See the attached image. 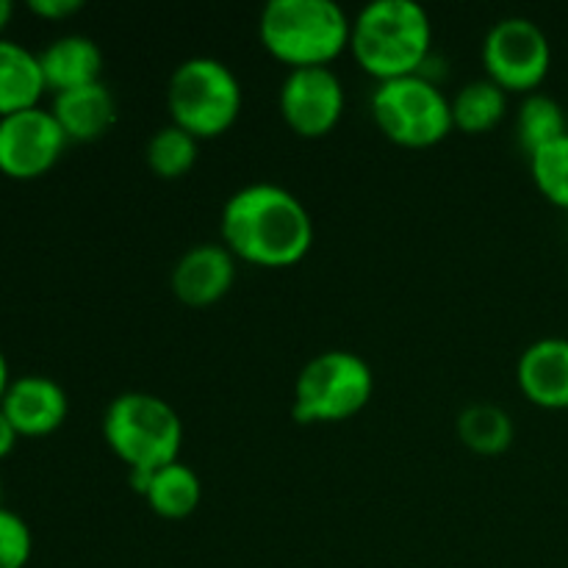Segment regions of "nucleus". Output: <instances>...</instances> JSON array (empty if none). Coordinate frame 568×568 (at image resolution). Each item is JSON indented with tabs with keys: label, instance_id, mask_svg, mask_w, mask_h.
Segmentation results:
<instances>
[{
	"label": "nucleus",
	"instance_id": "f257e3e1",
	"mask_svg": "<svg viewBox=\"0 0 568 568\" xmlns=\"http://www.w3.org/2000/svg\"><path fill=\"white\" fill-rule=\"evenodd\" d=\"M222 244L255 266H292L314 244V220L303 200L281 183L236 189L220 214Z\"/></svg>",
	"mask_w": 568,
	"mask_h": 568
},
{
	"label": "nucleus",
	"instance_id": "f03ea898",
	"mask_svg": "<svg viewBox=\"0 0 568 568\" xmlns=\"http://www.w3.org/2000/svg\"><path fill=\"white\" fill-rule=\"evenodd\" d=\"M433 22L416 0H372L355 14L349 48L372 78L414 75L430 59Z\"/></svg>",
	"mask_w": 568,
	"mask_h": 568
},
{
	"label": "nucleus",
	"instance_id": "7ed1b4c3",
	"mask_svg": "<svg viewBox=\"0 0 568 568\" xmlns=\"http://www.w3.org/2000/svg\"><path fill=\"white\" fill-rule=\"evenodd\" d=\"M353 20L333 0H270L261 11V44L294 67H327L349 48Z\"/></svg>",
	"mask_w": 568,
	"mask_h": 568
},
{
	"label": "nucleus",
	"instance_id": "20e7f679",
	"mask_svg": "<svg viewBox=\"0 0 568 568\" xmlns=\"http://www.w3.org/2000/svg\"><path fill=\"white\" fill-rule=\"evenodd\" d=\"M103 438L128 471L153 475L181 455L183 422L166 399L150 392H125L105 408Z\"/></svg>",
	"mask_w": 568,
	"mask_h": 568
},
{
	"label": "nucleus",
	"instance_id": "39448f33",
	"mask_svg": "<svg viewBox=\"0 0 568 568\" xmlns=\"http://www.w3.org/2000/svg\"><path fill=\"white\" fill-rule=\"evenodd\" d=\"M242 81L214 55H192L181 61L166 83V109L172 122L197 139L225 133L242 114Z\"/></svg>",
	"mask_w": 568,
	"mask_h": 568
},
{
	"label": "nucleus",
	"instance_id": "423d86ee",
	"mask_svg": "<svg viewBox=\"0 0 568 568\" xmlns=\"http://www.w3.org/2000/svg\"><path fill=\"white\" fill-rule=\"evenodd\" d=\"M369 109L383 136L403 148H433L455 128L453 103L442 87L422 72L377 83Z\"/></svg>",
	"mask_w": 568,
	"mask_h": 568
},
{
	"label": "nucleus",
	"instance_id": "0eeeda50",
	"mask_svg": "<svg viewBox=\"0 0 568 568\" xmlns=\"http://www.w3.org/2000/svg\"><path fill=\"white\" fill-rule=\"evenodd\" d=\"M375 394V375L361 355L325 349L300 369L292 414L300 425L344 422L366 408Z\"/></svg>",
	"mask_w": 568,
	"mask_h": 568
},
{
	"label": "nucleus",
	"instance_id": "6e6552de",
	"mask_svg": "<svg viewBox=\"0 0 568 568\" xmlns=\"http://www.w3.org/2000/svg\"><path fill=\"white\" fill-rule=\"evenodd\" d=\"M483 64L505 92H532L552 67V44L536 20L508 14L486 31Z\"/></svg>",
	"mask_w": 568,
	"mask_h": 568
},
{
	"label": "nucleus",
	"instance_id": "1a4fd4ad",
	"mask_svg": "<svg viewBox=\"0 0 568 568\" xmlns=\"http://www.w3.org/2000/svg\"><path fill=\"white\" fill-rule=\"evenodd\" d=\"M67 142L53 111L42 105L0 116V172L14 181L42 178L59 164Z\"/></svg>",
	"mask_w": 568,
	"mask_h": 568
},
{
	"label": "nucleus",
	"instance_id": "9d476101",
	"mask_svg": "<svg viewBox=\"0 0 568 568\" xmlns=\"http://www.w3.org/2000/svg\"><path fill=\"white\" fill-rule=\"evenodd\" d=\"M277 105L294 133L320 139L338 125L344 114V83L327 67H294L286 72Z\"/></svg>",
	"mask_w": 568,
	"mask_h": 568
},
{
	"label": "nucleus",
	"instance_id": "9b49d317",
	"mask_svg": "<svg viewBox=\"0 0 568 568\" xmlns=\"http://www.w3.org/2000/svg\"><path fill=\"white\" fill-rule=\"evenodd\" d=\"M236 281V255L220 242L192 244L172 266V292L181 303L203 308L231 292Z\"/></svg>",
	"mask_w": 568,
	"mask_h": 568
},
{
	"label": "nucleus",
	"instance_id": "f8f14e48",
	"mask_svg": "<svg viewBox=\"0 0 568 568\" xmlns=\"http://www.w3.org/2000/svg\"><path fill=\"white\" fill-rule=\"evenodd\" d=\"M0 408L9 416L20 438H39L50 436L64 425L67 414H70V399L53 377L22 375L11 381Z\"/></svg>",
	"mask_w": 568,
	"mask_h": 568
},
{
	"label": "nucleus",
	"instance_id": "ddd939ff",
	"mask_svg": "<svg viewBox=\"0 0 568 568\" xmlns=\"http://www.w3.org/2000/svg\"><path fill=\"white\" fill-rule=\"evenodd\" d=\"M525 397L541 408H568V338L541 336L525 347L516 364Z\"/></svg>",
	"mask_w": 568,
	"mask_h": 568
},
{
	"label": "nucleus",
	"instance_id": "4468645a",
	"mask_svg": "<svg viewBox=\"0 0 568 568\" xmlns=\"http://www.w3.org/2000/svg\"><path fill=\"white\" fill-rule=\"evenodd\" d=\"M50 111L70 142H98L116 122V100L103 81L59 92Z\"/></svg>",
	"mask_w": 568,
	"mask_h": 568
},
{
	"label": "nucleus",
	"instance_id": "2eb2a0df",
	"mask_svg": "<svg viewBox=\"0 0 568 568\" xmlns=\"http://www.w3.org/2000/svg\"><path fill=\"white\" fill-rule=\"evenodd\" d=\"M39 67H42L44 87L59 94L67 92V89L100 81L103 50L92 37L64 33V37L44 44V50H39Z\"/></svg>",
	"mask_w": 568,
	"mask_h": 568
},
{
	"label": "nucleus",
	"instance_id": "dca6fc26",
	"mask_svg": "<svg viewBox=\"0 0 568 568\" xmlns=\"http://www.w3.org/2000/svg\"><path fill=\"white\" fill-rule=\"evenodd\" d=\"M44 89L48 87L39 67V53L14 39L0 37V116L39 105Z\"/></svg>",
	"mask_w": 568,
	"mask_h": 568
},
{
	"label": "nucleus",
	"instance_id": "f3484780",
	"mask_svg": "<svg viewBox=\"0 0 568 568\" xmlns=\"http://www.w3.org/2000/svg\"><path fill=\"white\" fill-rule=\"evenodd\" d=\"M142 497L161 519H186L203 499V483L192 466L183 460H172L150 475Z\"/></svg>",
	"mask_w": 568,
	"mask_h": 568
},
{
	"label": "nucleus",
	"instance_id": "a211bd4d",
	"mask_svg": "<svg viewBox=\"0 0 568 568\" xmlns=\"http://www.w3.org/2000/svg\"><path fill=\"white\" fill-rule=\"evenodd\" d=\"M453 125L464 133H486L508 114V92L491 78L469 81L453 100Z\"/></svg>",
	"mask_w": 568,
	"mask_h": 568
},
{
	"label": "nucleus",
	"instance_id": "6ab92c4d",
	"mask_svg": "<svg viewBox=\"0 0 568 568\" xmlns=\"http://www.w3.org/2000/svg\"><path fill=\"white\" fill-rule=\"evenodd\" d=\"M458 436L477 455H499L514 444V419L494 403H471L458 416Z\"/></svg>",
	"mask_w": 568,
	"mask_h": 568
},
{
	"label": "nucleus",
	"instance_id": "aec40b11",
	"mask_svg": "<svg viewBox=\"0 0 568 568\" xmlns=\"http://www.w3.org/2000/svg\"><path fill=\"white\" fill-rule=\"evenodd\" d=\"M564 133H568L566 111L552 94L530 92L521 100L519 114H516V139L527 155L536 153L544 144L555 142Z\"/></svg>",
	"mask_w": 568,
	"mask_h": 568
},
{
	"label": "nucleus",
	"instance_id": "412c9836",
	"mask_svg": "<svg viewBox=\"0 0 568 568\" xmlns=\"http://www.w3.org/2000/svg\"><path fill=\"white\" fill-rule=\"evenodd\" d=\"M200 155V139L192 136L186 128L170 125L159 128L153 136L148 139V148H144V159H148V166L161 178H181L197 164Z\"/></svg>",
	"mask_w": 568,
	"mask_h": 568
},
{
	"label": "nucleus",
	"instance_id": "4be33fe9",
	"mask_svg": "<svg viewBox=\"0 0 568 568\" xmlns=\"http://www.w3.org/2000/svg\"><path fill=\"white\" fill-rule=\"evenodd\" d=\"M530 172L555 205L568 209V133L530 153Z\"/></svg>",
	"mask_w": 568,
	"mask_h": 568
},
{
	"label": "nucleus",
	"instance_id": "5701e85b",
	"mask_svg": "<svg viewBox=\"0 0 568 568\" xmlns=\"http://www.w3.org/2000/svg\"><path fill=\"white\" fill-rule=\"evenodd\" d=\"M33 552L28 521L9 508H0V568H26Z\"/></svg>",
	"mask_w": 568,
	"mask_h": 568
},
{
	"label": "nucleus",
	"instance_id": "b1692460",
	"mask_svg": "<svg viewBox=\"0 0 568 568\" xmlns=\"http://www.w3.org/2000/svg\"><path fill=\"white\" fill-rule=\"evenodd\" d=\"M28 9L42 20H67L83 9L81 0H28Z\"/></svg>",
	"mask_w": 568,
	"mask_h": 568
},
{
	"label": "nucleus",
	"instance_id": "393cba45",
	"mask_svg": "<svg viewBox=\"0 0 568 568\" xmlns=\"http://www.w3.org/2000/svg\"><path fill=\"white\" fill-rule=\"evenodd\" d=\"M17 438H20V433L14 430V425L9 422V416H6L3 408H0V460L9 458V455L14 453Z\"/></svg>",
	"mask_w": 568,
	"mask_h": 568
},
{
	"label": "nucleus",
	"instance_id": "a878e982",
	"mask_svg": "<svg viewBox=\"0 0 568 568\" xmlns=\"http://www.w3.org/2000/svg\"><path fill=\"white\" fill-rule=\"evenodd\" d=\"M11 386V375H9V361H6L3 349H0V403H3L6 392H9Z\"/></svg>",
	"mask_w": 568,
	"mask_h": 568
},
{
	"label": "nucleus",
	"instance_id": "bb28decb",
	"mask_svg": "<svg viewBox=\"0 0 568 568\" xmlns=\"http://www.w3.org/2000/svg\"><path fill=\"white\" fill-rule=\"evenodd\" d=\"M11 14H14V6H11L9 0H0V33H3V28L9 26Z\"/></svg>",
	"mask_w": 568,
	"mask_h": 568
}]
</instances>
